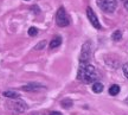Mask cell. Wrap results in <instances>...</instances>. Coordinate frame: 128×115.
Here are the masks:
<instances>
[{"mask_svg":"<svg viewBox=\"0 0 128 115\" xmlns=\"http://www.w3.org/2000/svg\"><path fill=\"white\" fill-rule=\"evenodd\" d=\"M43 89H45V87L42 86V84H39V83H30V84H26V86H23V87H22V90L28 92H40Z\"/></svg>","mask_w":128,"mask_h":115,"instance_id":"7","label":"cell"},{"mask_svg":"<svg viewBox=\"0 0 128 115\" xmlns=\"http://www.w3.org/2000/svg\"><path fill=\"white\" fill-rule=\"evenodd\" d=\"M49 115H62V113H60V112H51Z\"/></svg>","mask_w":128,"mask_h":115,"instance_id":"17","label":"cell"},{"mask_svg":"<svg viewBox=\"0 0 128 115\" xmlns=\"http://www.w3.org/2000/svg\"><path fill=\"white\" fill-rule=\"evenodd\" d=\"M126 103H127V104H128V97H127V98H126Z\"/></svg>","mask_w":128,"mask_h":115,"instance_id":"19","label":"cell"},{"mask_svg":"<svg viewBox=\"0 0 128 115\" xmlns=\"http://www.w3.org/2000/svg\"><path fill=\"white\" fill-rule=\"evenodd\" d=\"M77 78L83 83H95L98 78V74L94 65L89 63H82L78 69Z\"/></svg>","mask_w":128,"mask_h":115,"instance_id":"1","label":"cell"},{"mask_svg":"<svg viewBox=\"0 0 128 115\" xmlns=\"http://www.w3.org/2000/svg\"><path fill=\"white\" fill-rule=\"evenodd\" d=\"M92 92H96V94H100V92H103V89H104V87H103V84L100 82H95V83H92Z\"/></svg>","mask_w":128,"mask_h":115,"instance_id":"9","label":"cell"},{"mask_svg":"<svg viewBox=\"0 0 128 115\" xmlns=\"http://www.w3.org/2000/svg\"><path fill=\"white\" fill-rule=\"evenodd\" d=\"M25 1H28V0H25Z\"/></svg>","mask_w":128,"mask_h":115,"instance_id":"21","label":"cell"},{"mask_svg":"<svg viewBox=\"0 0 128 115\" xmlns=\"http://www.w3.org/2000/svg\"><path fill=\"white\" fill-rule=\"evenodd\" d=\"M87 17H88V19H89L90 24H92L96 30H101V28H102V26H101V24H100V20H98L97 16H96V13L92 11V7H88L87 8Z\"/></svg>","mask_w":128,"mask_h":115,"instance_id":"6","label":"cell"},{"mask_svg":"<svg viewBox=\"0 0 128 115\" xmlns=\"http://www.w3.org/2000/svg\"><path fill=\"white\" fill-rule=\"evenodd\" d=\"M112 39H113V40H115V42L121 40V39H122V32H121L120 30H116V31L112 34Z\"/></svg>","mask_w":128,"mask_h":115,"instance_id":"12","label":"cell"},{"mask_svg":"<svg viewBox=\"0 0 128 115\" xmlns=\"http://www.w3.org/2000/svg\"><path fill=\"white\" fill-rule=\"evenodd\" d=\"M62 44V37L60 36H56L52 38V40L50 43V49H57L58 46H60Z\"/></svg>","mask_w":128,"mask_h":115,"instance_id":"8","label":"cell"},{"mask_svg":"<svg viewBox=\"0 0 128 115\" xmlns=\"http://www.w3.org/2000/svg\"><path fill=\"white\" fill-rule=\"evenodd\" d=\"M56 23H57V25L60 28H65V26H68L70 24V18H69V16L64 7H60L57 11V13H56Z\"/></svg>","mask_w":128,"mask_h":115,"instance_id":"5","label":"cell"},{"mask_svg":"<svg viewBox=\"0 0 128 115\" xmlns=\"http://www.w3.org/2000/svg\"><path fill=\"white\" fill-rule=\"evenodd\" d=\"M122 70H124V76H126V77H127V80H128V63H124V66H122Z\"/></svg>","mask_w":128,"mask_h":115,"instance_id":"16","label":"cell"},{"mask_svg":"<svg viewBox=\"0 0 128 115\" xmlns=\"http://www.w3.org/2000/svg\"><path fill=\"white\" fill-rule=\"evenodd\" d=\"M37 34H38V28H28V36L30 37H36Z\"/></svg>","mask_w":128,"mask_h":115,"instance_id":"14","label":"cell"},{"mask_svg":"<svg viewBox=\"0 0 128 115\" xmlns=\"http://www.w3.org/2000/svg\"><path fill=\"white\" fill-rule=\"evenodd\" d=\"M45 46H46V42L43 40V42H40L39 44H37V45L34 46V50H43V49H45Z\"/></svg>","mask_w":128,"mask_h":115,"instance_id":"15","label":"cell"},{"mask_svg":"<svg viewBox=\"0 0 128 115\" xmlns=\"http://www.w3.org/2000/svg\"><path fill=\"white\" fill-rule=\"evenodd\" d=\"M97 6L106 13H113L118 7V2L116 0H97Z\"/></svg>","mask_w":128,"mask_h":115,"instance_id":"4","label":"cell"},{"mask_svg":"<svg viewBox=\"0 0 128 115\" xmlns=\"http://www.w3.org/2000/svg\"><path fill=\"white\" fill-rule=\"evenodd\" d=\"M121 1H124V2H126V1H128V0H121Z\"/></svg>","mask_w":128,"mask_h":115,"instance_id":"20","label":"cell"},{"mask_svg":"<svg viewBox=\"0 0 128 115\" xmlns=\"http://www.w3.org/2000/svg\"><path fill=\"white\" fill-rule=\"evenodd\" d=\"M124 8L128 11V1H126V2H124Z\"/></svg>","mask_w":128,"mask_h":115,"instance_id":"18","label":"cell"},{"mask_svg":"<svg viewBox=\"0 0 128 115\" xmlns=\"http://www.w3.org/2000/svg\"><path fill=\"white\" fill-rule=\"evenodd\" d=\"M6 107H7V109L11 114L13 115H18V114H23L24 112H26L28 109V104L25 103L24 101L22 100H11L6 103Z\"/></svg>","mask_w":128,"mask_h":115,"instance_id":"2","label":"cell"},{"mask_svg":"<svg viewBox=\"0 0 128 115\" xmlns=\"http://www.w3.org/2000/svg\"><path fill=\"white\" fill-rule=\"evenodd\" d=\"M74 104V102L71 100H69V98H65L62 101V107L65 108V109H69V108H71V106Z\"/></svg>","mask_w":128,"mask_h":115,"instance_id":"13","label":"cell"},{"mask_svg":"<svg viewBox=\"0 0 128 115\" xmlns=\"http://www.w3.org/2000/svg\"><path fill=\"white\" fill-rule=\"evenodd\" d=\"M92 43L90 40H87L82 45L81 56H80V62H81V63H88L89 60L92 58Z\"/></svg>","mask_w":128,"mask_h":115,"instance_id":"3","label":"cell"},{"mask_svg":"<svg viewBox=\"0 0 128 115\" xmlns=\"http://www.w3.org/2000/svg\"><path fill=\"white\" fill-rule=\"evenodd\" d=\"M120 90H121V89H120V87L118 84H113V86L109 88V94L112 96H116V95L120 94Z\"/></svg>","mask_w":128,"mask_h":115,"instance_id":"11","label":"cell"},{"mask_svg":"<svg viewBox=\"0 0 128 115\" xmlns=\"http://www.w3.org/2000/svg\"><path fill=\"white\" fill-rule=\"evenodd\" d=\"M2 95H4L5 97H7V98H11V100H17V98H19V96H20L18 92H11V90H8V92H2Z\"/></svg>","mask_w":128,"mask_h":115,"instance_id":"10","label":"cell"}]
</instances>
